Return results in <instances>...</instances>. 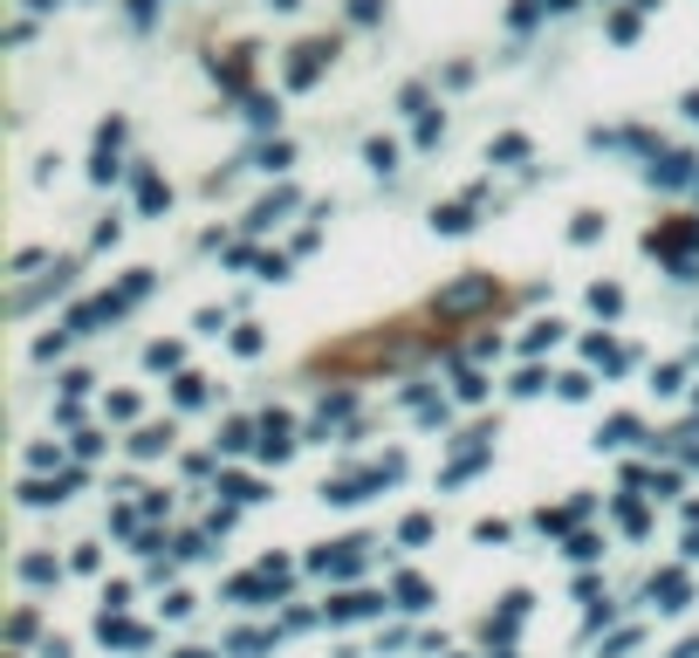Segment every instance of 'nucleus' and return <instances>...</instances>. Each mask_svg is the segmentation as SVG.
<instances>
[{
  "instance_id": "nucleus-13",
  "label": "nucleus",
  "mask_w": 699,
  "mask_h": 658,
  "mask_svg": "<svg viewBox=\"0 0 699 658\" xmlns=\"http://www.w3.org/2000/svg\"><path fill=\"white\" fill-rule=\"evenodd\" d=\"M631 439H638V419H610L597 433V446H631Z\"/></svg>"
},
{
  "instance_id": "nucleus-19",
  "label": "nucleus",
  "mask_w": 699,
  "mask_h": 658,
  "mask_svg": "<svg viewBox=\"0 0 699 658\" xmlns=\"http://www.w3.org/2000/svg\"><path fill=\"white\" fill-rule=\"evenodd\" d=\"M590 309H597V316H617V309H625V295H617V289H590Z\"/></svg>"
},
{
  "instance_id": "nucleus-6",
  "label": "nucleus",
  "mask_w": 699,
  "mask_h": 658,
  "mask_svg": "<svg viewBox=\"0 0 699 658\" xmlns=\"http://www.w3.org/2000/svg\"><path fill=\"white\" fill-rule=\"evenodd\" d=\"M384 611V597H371V590H350V597H336L329 603V618L336 624H357V618H377Z\"/></svg>"
},
{
  "instance_id": "nucleus-7",
  "label": "nucleus",
  "mask_w": 699,
  "mask_h": 658,
  "mask_svg": "<svg viewBox=\"0 0 699 658\" xmlns=\"http://www.w3.org/2000/svg\"><path fill=\"white\" fill-rule=\"evenodd\" d=\"M480 302H494V282H487V274H480V282L446 289V295H439V309H480Z\"/></svg>"
},
{
  "instance_id": "nucleus-21",
  "label": "nucleus",
  "mask_w": 699,
  "mask_h": 658,
  "mask_svg": "<svg viewBox=\"0 0 699 658\" xmlns=\"http://www.w3.org/2000/svg\"><path fill=\"white\" fill-rule=\"evenodd\" d=\"M247 439H254V425H247V419H233V425H226V433H220V446H226V453H241Z\"/></svg>"
},
{
  "instance_id": "nucleus-17",
  "label": "nucleus",
  "mask_w": 699,
  "mask_h": 658,
  "mask_svg": "<svg viewBox=\"0 0 699 658\" xmlns=\"http://www.w3.org/2000/svg\"><path fill=\"white\" fill-rule=\"evenodd\" d=\"M220 494H233V501H261V487H254L247 473H226V480H220Z\"/></svg>"
},
{
  "instance_id": "nucleus-8",
  "label": "nucleus",
  "mask_w": 699,
  "mask_h": 658,
  "mask_svg": "<svg viewBox=\"0 0 699 658\" xmlns=\"http://www.w3.org/2000/svg\"><path fill=\"white\" fill-rule=\"evenodd\" d=\"M692 179V158L686 151H665V158H652V186H686Z\"/></svg>"
},
{
  "instance_id": "nucleus-11",
  "label": "nucleus",
  "mask_w": 699,
  "mask_h": 658,
  "mask_svg": "<svg viewBox=\"0 0 699 658\" xmlns=\"http://www.w3.org/2000/svg\"><path fill=\"white\" fill-rule=\"evenodd\" d=\"M398 603H405V611H426V603H432V590L419 584V576H398Z\"/></svg>"
},
{
  "instance_id": "nucleus-28",
  "label": "nucleus",
  "mask_w": 699,
  "mask_h": 658,
  "mask_svg": "<svg viewBox=\"0 0 699 658\" xmlns=\"http://www.w3.org/2000/svg\"><path fill=\"white\" fill-rule=\"evenodd\" d=\"M556 337H562V322H535V329H528V350H541V343H556Z\"/></svg>"
},
{
  "instance_id": "nucleus-22",
  "label": "nucleus",
  "mask_w": 699,
  "mask_h": 658,
  "mask_svg": "<svg viewBox=\"0 0 699 658\" xmlns=\"http://www.w3.org/2000/svg\"><path fill=\"white\" fill-rule=\"evenodd\" d=\"M617 521H625L631 536H644V501H617Z\"/></svg>"
},
{
  "instance_id": "nucleus-5",
  "label": "nucleus",
  "mask_w": 699,
  "mask_h": 658,
  "mask_svg": "<svg viewBox=\"0 0 699 658\" xmlns=\"http://www.w3.org/2000/svg\"><path fill=\"white\" fill-rule=\"evenodd\" d=\"M289 453H295V425L281 412H268L261 419V460H289Z\"/></svg>"
},
{
  "instance_id": "nucleus-9",
  "label": "nucleus",
  "mask_w": 699,
  "mask_h": 658,
  "mask_svg": "<svg viewBox=\"0 0 699 658\" xmlns=\"http://www.w3.org/2000/svg\"><path fill=\"white\" fill-rule=\"evenodd\" d=\"M289 207H295V192H289V186H281L275 199H261V207H254V213H247V226H254V234H261V226H275V220H281V213H289Z\"/></svg>"
},
{
  "instance_id": "nucleus-31",
  "label": "nucleus",
  "mask_w": 699,
  "mask_h": 658,
  "mask_svg": "<svg viewBox=\"0 0 699 658\" xmlns=\"http://www.w3.org/2000/svg\"><path fill=\"white\" fill-rule=\"evenodd\" d=\"M384 14V0H350V21H377Z\"/></svg>"
},
{
  "instance_id": "nucleus-20",
  "label": "nucleus",
  "mask_w": 699,
  "mask_h": 658,
  "mask_svg": "<svg viewBox=\"0 0 699 658\" xmlns=\"http://www.w3.org/2000/svg\"><path fill=\"white\" fill-rule=\"evenodd\" d=\"M289 158H295V144H289V138H275V144L261 151V165H268V172H281V165H289Z\"/></svg>"
},
{
  "instance_id": "nucleus-16",
  "label": "nucleus",
  "mask_w": 699,
  "mask_h": 658,
  "mask_svg": "<svg viewBox=\"0 0 699 658\" xmlns=\"http://www.w3.org/2000/svg\"><path fill=\"white\" fill-rule=\"evenodd\" d=\"M590 357H597L604 371H625V350H617V343H604V337H590Z\"/></svg>"
},
{
  "instance_id": "nucleus-3",
  "label": "nucleus",
  "mask_w": 699,
  "mask_h": 658,
  "mask_svg": "<svg viewBox=\"0 0 699 658\" xmlns=\"http://www.w3.org/2000/svg\"><path fill=\"white\" fill-rule=\"evenodd\" d=\"M357 563H364V542H336V549L308 555V569H323V576H357Z\"/></svg>"
},
{
  "instance_id": "nucleus-18",
  "label": "nucleus",
  "mask_w": 699,
  "mask_h": 658,
  "mask_svg": "<svg viewBox=\"0 0 699 658\" xmlns=\"http://www.w3.org/2000/svg\"><path fill=\"white\" fill-rule=\"evenodd\" d=\"M138 199H144V213H159L172 192H165V186H159V179H151V172H144V179H138Z\"/></svg>"
},
{
  "instance_id": "nucleus-33",
  "label": "nucleus",
  "mask_w": 699,
  "mask_h": 658,
  "mask_svg": "<svg viewBox=\"0 0 699 658\" xmlns=\"http://www.w3.org/2000/svg\"><path fill=\"white\" fill-rule=\"evenodd\" d=\"M686 117H692V124H699V96H686Z\"/></svg>"
},
{
  "instance_id": "nucleus-25",
  "label": "nucleus",
  "mask_w": 699,
  "mask_h": 658,
  "mask_svg": "<svg viewBox=\"0 0 699 658\" xmlns=\"http://www.w3.org/2000/svg\"><path fill=\"white\" fill-rule=\"evenodd\" d=\"M569 234H576V240H597V234H604V220H597V213H576V226H569Z\"/></svg>"
},
{
  "instance_id": "nucleus-23",
  "label": "nucleus",
  "mask_w": 699,
  "mask_h": 658,
  "mask_svg": "<svg viewBox=\"0 0 699 658\" xmlns=\"http://www.w3.org/2000/svg\"><path fill=\"white\" fill-rule=\"evenodd\" d=\"M494 158L514 165V158H528V138H494Z\"/></svg>"
},
{
  "instance_id": "nucleus-12",
  "label": "nucleus",
  "mask_w": 699,
  "mask_h": 658,
  "mask_svg": "<svg viewBox=\"0 0 699 658\" xmlns=\"http://www.w3.org/2000/svg\"><path fill=\"white\" fill-rule=\"evenodd\" d=\"M432 226H439V234H466V226H474V213H466V207H439Z\"/></svg>"
},
{
  "instance_id": "nucleus-35",
  "label": "nucleus",
  "mask_w": 699,
  "mask_h": 658,
  "mask_svg": "<svg viewBox=\"0 0 699 658\" xmlns=\"http://www.w3.org/2000/svg\"><path fill=\"white\" fill-rule=\"evenodd\" d=\"M686 555H699V528H692V542H686Z\"/></svg>"
},
{
  "instance_id": "nucleus-32",
  "label": "nucleus",
  "mask_w": 699,
  "mask_h": 658,
  "mask_svg": "<svg viewBox=\"0 0 699 658\" xmlns=\"http://www.w3.org/2000/svg\"><path fill=\"white\" fill-rule=\"evenodd\" d=\"M672 658H699V638H686V645H679V651H672Z\"/></svg>"
},
{
  "instance_id": "nucleus-4",
  "label": "nucleus",
  "mask_w": 699,
  "mask_h": 658,
  "mask_svg": "<svg viewBox=\"0 0 699 658\" xmlns=\"http://www.w3.org/2000/svg\"><path fill=\"white\" fill-rule=\"evenodd\" d=\"M652 603H659V611H686V603H692L686 569H659V576H652Z\"/></svg>"
},
{
  "instance_id": "nucleus-1",
  "label": "nucleus",
  "mask_w": 699,
  "mask_h": 658,
  "mask_svg": "<svg viewBox=\"0 0 699 658\" xmlns=\"http://www.w3.org/2000/svg\"><path fill=\"white\" fill-rule=\"evenodd\" d=\"M329 56H336V42H302V48H295V62H289V90H308V83L323 75Z\"/></svg>"
},
{
  "instance_id": "nucleus-27",
  "label": "nucleus",
  "mask_w": 699,
  "mask_h": 658,
  "mask_svg": "<svg viewBox=\"0 0 699 658\" xmlns=\"http://www.w3.org/2000/svg\"><path fill=\"white\" fill-rule=\"evenodd\" d=\"M8 638H14V645H28V638H35V611H21V618L8 624Z\"/></svg>"
},
{
  "instance_id": "nucleus-10",
  "label": "nucleus",
  "mask_w": 699,
  "mask_h": 658,
  "mask_svg": "<svg viewBox=\"0 0 699 658\" xmlns=\"http://www.w3.org/2000/svg\"><path fill=\"white\" fill-rule=\"evenodd\" d=\"M172 446V425H144V433L131 439V453H138V460H151V453H165Z\"/></svg>"
},
{
  "instance_id": "nucleus-26",
  "label": "nucleus",
  "mask_w": 699,
  "mask_h": 658,
  "mask_svg": "<svg viewBox=\"0 0 699 658\" xmlns=\"http://www.w3.org/2000/svg\"><path fill=\"white\" fill-rule=\"evenodd\" d=\"M398 536H405V542H432V521H426V515H411V521L398 528Z\"/></svg>"
},
{
  "instance_id": "nucleus-14",
  "label": "nucleus",
  "mask_w": 699,
  "mask_h": 658,
  "mask_svg": "<svg viewBox=\"0 0 699 658\" xmlns=\"http://www.w3.org/2000/svg\"><path fill=\"white\" fill-rule=\"evenodd\" d=\"M21 576H28V584H56V555H28V563H21Z\"/></svg>"
},
{
  "instance_id": "nucleus-34",
  "label": "nucleus",
  "mask_w": 699,
  "mask_h": 658,
  "mask_svg": "<svg viewBox=\"0 0 699 658\" xmlns=\"http://www.w3.org/2000/svg\"><path fill=\"white\" fill-rule=\"evenodd\" d=\"M28 8H35V14H48V8H56V0H28Z\"/></svg>"
},
{
  "instance_id": "nucleus-2",
  "label": "nucleus",
  "mask_w": 699,
  "mask_h": 658,
  "mask_svg": "<svg viewBox=\"0 0 699 658\" xmlns=\"http://www.w3.org/2000/svg\"><path fill=\"white\" fill-rule=\"evenodd\" d=\"M96 638H103V645H124V651H144L151 631L131 624V618H117V611H103V618H96Z\"/></svg>"
},
{
  "instance_id": "nucleus-15",
  "label": "nucleus",
  "mask_w": 699,
  "mask_h": 658,
  "mask_svg": "<svg viewBox=\"0 0 699 658\" xmlns=\"http://www.w3.org/2000/svg\"><path fill=\"white\" fill-rule=\"evenodd\" d=\"M364 158H371L377 172H392V165H398V144H392V138H371V144H364Z\"/></svg>"
},
{
  "instance_id": "nucleus-36",
  "label": "nucleus",
  "mask_w": 699,
  "mask_h": 658,
  "mask_svg": "<svg viewBox=\"0 0 699 658\" xmlns=\"http://www.w3.org/2000/svg\"><path fill=\"white\" fill-rule=\"evenodd\" d=\"M268 8H302V0H268Z\"/></svg>"
},
{
  "instance_id": "nucleus-29",
  "label": "nucleus",
  "mask_w": 699,
  "mask_h": 658,
  "mask_svg": "<svg viewBox=\"0 0 699 658\" xmlns=\"http://www.w3.org/2000/svg\"><path fill=\"white\" fill-rule=\"evenodd\" d=\"M178 364V343H151V371H172Z\"/></svg>"
},
{
  "instance_id": "nucleus-24",
  "label": "nucleus",
  "mask_w": 699,
  "mask_h": 658,
  "mask_svg": "<svg viewBox=\"0 0 699 658\" xmlns=\"http://www.w3.org/2000/svg\"><path fill=\"white\" fill-rule=\"evenodd\" d=\"M569 555H576V563H597L604 542H597V536H576V542H569Z\"/></svg>"
},
{
  "instance_id": "nucleus-30",
  "label": "nucleus",
  "mask_w": 699,
  "mask_h": 658,
  "mask_svg": "<svg viewBox=\"0 0 699 658\" xmlns=\"http://www.w3.org/2000/svg\"><path fill=\"white\" fill-rule=\"evenodd\" d=\"M439 131H446V124H439V110H426V117H419V144H439Z\"/></svg>"
}]
</instances>
